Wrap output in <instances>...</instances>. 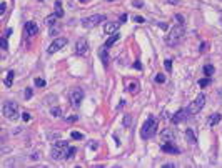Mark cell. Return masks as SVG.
Listing matches in <instances>:
<instances>
[{"mask_svg": "<svg viewBox=\"0 0 222 168\" xmlns=\"http://www.w3.org/2000/svg\"><path fill=\"white\" fill-rule=\"evenodd\" d=\"M119 38H120V35L117 33V32H115V33H112L110 37H109V40L105 42V45H104V47H105V48H109V47H112V45H114V43H115L117 40H119Z\"/></svg>", "mask_w": 222, "mask_h": 168, "instance_id": "16", "label": "cell"}, {"mask_svg": "<svg viewBox=\"0 0 222 168\" xmlns=\"http://www.w3.org/2000/svg\"><path fill=\"white\" fill-rule=\"evenodd\" d=\"M214 72H216V68H214L212 65H205V67H204V73H205V77L214 75Z\"/></svg>", "mask_w": 222, "mask_h": 168, "instance_id": "23", "label": "cell"}, {"mask_svg": "<svg viewBox=\"0 0 222 168\" xmlns=\"http://www.w3.org/2000/svg\"><path fill=\"white\" fill-rule=\"evenodd\" d=\"M65 45H67V38H65V37H58V38H55V40L50 43V47H48V53L58 52V50L64 48Z\"/></svg>", "mask_w": 222, "mask_h": 168, "instance_id": "7", "label": "cell"}, {"mask_svg": "<svg viewBox=\"0 0 222 168\" xmlns=\"http://www.w3.org/2000/svg\"><path fill=\"white\" fill-rule=\"evenodd\" d=\"M185 115H189V113H187V110H179L177 112V113H175L174 116H172V122L174 123H179V122H182V120H184V116Z\"/></svg>", "mask_w": 222, "mask_h": 168, "instance_id": "15", "label": "cell"}, {"mask_svg": "<svg viewBox=\"0 0 222 168\" xmlns=\"http://www.w3.org/2000/svg\"><path fill=\"white\" fill-rule=\"evenodd\" d=\"M221 118H222L221 113H214V115H210V118H209V125H210V127L217 125V123L221 122Z\"/></svg>", "mask_w": 222, "mask_h": 168, "instance_id": "18", "label": "cell"}, {"mask_svg": "<svg viewBox=\"0 0 222 168\" xmlns=\"http://www.w3.org/2000/svg\"><path fill=\"white\" fill-rule=\"evenodd\" d=\"M75 53H77V55H82V57L89 53V43H87L85 38L77 40V43H75Z\"/></svg>", "mask_w": 222, "mask_h": 168, "instance_id": "9", "label": "cell"}, {"mask_svg": "<svg viewBox=\"0 0 222 168\" xmlns=\"http://www.w3.org/2000/svg\"><path fill=\"white\" fill-rule=\"evenodd\" d=\"M157 127H159L157 118L150 116V118H149V120L144 123V127H142V132H140V137H142L144 140H145V138H150V137H154V135H155V132H157Z\"/></svg>", "mask_w": 222, "mask_h": 168, "instance_id": "2", "label": "cell"}, {"mask_svg": "<svg viewBox=\"0 0 222 168\" xmlns=\"http://www.w3.org/2000/svg\"><path fill=\"white\" fill-rule=\"evenodd\" d=\"M57 18H58L57 15H55V13H52V15H48V17L45 18V23L48 25V27H50V25H53V23L57 22Z\"/></svg>", "mask_w": 222, "mask_h": 168, "instance_id": "22", "label": "cell"}, {"mask_svg": "<svg viewBox=\"0 0 222 168\" xmlns=\"http://www.w3.org/2000/svg\"><path fill=\"white\" fill-rule=\"evenodd\" d=\"M50 113H52V116H60L62 115V110H60L58 107H52V108H50Z\"/></svg>", "mask_w": 222, "mask_h": 168, "instance_id": "26", "label": "cell"}, {"mask_svg": "<svg viewBox=\"0 0 222 168\" xmlns=\"http://www.w3.org/2000/svg\"><path fill=\"white\" fill-rule=\"evenodd\" d=\"M184 35H185V30L182 25H175L174 29L170 30V33L165 37V43L169 47H175L181 43V40L184 38Z\"/></svg>", "mask_w": 222, "mask_h": 168, "instance_id": "1", "label": "cell"}, {"mask_svg": "<svg viewBox=\"0 0 222 168\" xmlns=\"http://www.w3.org/2000/svg\"><path fill=\"white\" fill-rule=\"evenodd\" d=\"M23 30H25V35L27 37H35V35L39 33V25L35 22H27L25 27H23Z\"/></svg>", "mask_w": 222, "mask_h": 168, "instance_id": "10", "label": "cell"}, {"mask_svg": "<svg viewBox=\"0 0 222 168\" xmlns=\"http://www.w3.org/2000/svg\"><path fill=\"white\" fill-rule=\"evenodd\" d=\"M55 15H57L58 18L60 17H64V8H62V3H60V2H55Z\"/></svg>", "mask_w": 222, "mask_h": 168, "instance_id": "20", "label": "cell"}, {"mask_svg": "<svg viewBox=\"0 0 222 168\" xmlns=\"http://www.w3.org/2000/svg\"><path fill=\"white\" fill-rule=\"evenodd\" d=\"M185 140L189 142V143H197L195 135H194V132L190 130V128H187V130H185Z\"/></svg>", "mask_w": 222, "mask_h": 168, "instance_id": "17", "label": "cell"}, {"mask_svg": "<svg viewBox=\"0 0 222 168\" xmlns=\"http://www.w3.org/2000/svg\"><path fill=\"white\" fill-rule=\"evenodd\" d=\"M160 150L165 151V153H172V155H174V153H181V150H179L175 145H172V143H164V145L160 146Z\"/></svg>", "mask_w": 222, "mask_h": 168, "instance_id": "13", "label": "cell"}, {"mask_svg": "<svg viewBox=\"0 0 222 168\" xmlns=\"http://www.w3.org/2000/svg\"><path fill=\"white\" fill-rule=\"evenodd\" d=\"M23 97L29 100V98H32V88H25V93H23Z\"/></svg>", "mask_w": 222, "mask_h": 168, "instance_id": "33", "label": "cell"}, {"mask_svg": "<svg viewBox=\"0 0 222 168\" xmlns=\"http://www.w3.org/2000/svg\"><path fill=\"white\" fill-rule=\"evenodd\" d=\"M90 148H92V150H97V148H99L97 142H92V143H90Z\"/></svg>", "mask_w": 222, "mask_h": 168, "instance_id": "38", "label": "cell"}, {"mask_svg": "<svg viewBox=\"0 0 222 168\" xmlns=\"http://www.w3.org/2000/svg\"><path fill=\"white\" fill-rule=\"evenodd\" d=\"M135 68H137V70H140V68H142V65H140V62H135Z\"/></svg>", "mask_w": 222, "mask_h": 168, "instance_id": "42", "label": "cell"}, {"mask_svg": "<svg viewBox=\"0 0 222 168\" xmlns=\"http://www.w3.org/2000/svg\"><path fill=\"white\" fill-rule=\"evenodd\" d=\"M134 7H142V2H140V0H135V2H134Z\"/></svg>", "mask_w": 222, "mask_h": 168, "instance_id": "39", "label": "cell"}, {"mask_svg": "<svg viewBox=\"0 0 222 168\" xmlns=\"http://www.w3.org/2000/svg\"><path fill=\"white\" fill-rule=\"evenodd\" d=\"M2 48H4V50H7V48H8V43H7V37H2Z\"/></svg>", "mask_w": 222, "mask_h": 168, "instance_id": "34", "label": "cell"}, {"mask_svg": "<svg viewBox=\"0 0 222 168\" xmlns=\"http://www.w3.org/2000/svg\"><path fill=\"white\" fill-rule=\"evenodd\" d=\"M13 77H15V73H13V70H10V72L7 73V77H5V85H7V87H10V85H12Z\"/></svg>", "mask_w": 222, "mask_h": 168, "instance_id": "21", "label": "cell"}, {"mask_svg": "<svg viewBox=\"0 0 222 168\" xmlns=\"http://www.w3.org/2000/svg\"><path fill=\"white\" fill-rule=\"evenodd\" d=\"M124 103H125V102H124V100H122V102L119 103V107H117V110H120V108H122V107H124Z\"/></svg>", "mask_w": 222, "mask_h": 168, "instance_id": "44", "label": "cell"}, {"mask_svg": "<svg viewBox=\"0 0 222 168\" xmlns=\"http://www.w3.org/2000/svg\"><path fill=\"white\" fill-rule=\"evenodd\" d=\"M99 55H100V58H102V62H104V65L107 67V65H109V55L105 53V47H102V48L99 50Z\"/></svg>", "mask_w": 222, "mask_h": 168, "instance_id": "19", "label": "cell"}, {"mask_svg": "<svg viewBox=\"0 0 222 168\" xmlns=\"http://www.w3.org/2000/svg\"><path fill=\"white\" fill-rule=\"evenodd\" d=\"M107 2H114V0H107Z\"/></svg>", "mask_w": 222, "mask_h": 168, "instance_id": "46", "label": "cell"}, {"mask_svg": "<svg viewBox=\"0 0 222 168\" xmlns=\"http://www.w3.org/2000/svg\"><path fill=\"white\" fill-rule=\"evenodd\" d=\"M35 85H37V87H44V85H45V80H44V78H35Z\"/></svg>", "mask_w": 222, "mask_h": 168, "instance_id": "32", "label": "cell"}, {"mask_svg": "<svg viewBox=\"0 0 222 168\" xmlns=\"http://www.w3.org/2000/svg\"><path fill=\"white\" fill-rule=\"evenodd\" d=\"M69 122H77V116H70V118H67Z\"/></svg>", "mask_w": 222, "mask_h": 168, "instance_id": "43", "label": "cell"}, {"mask_svg": "<svg viewBox=\"0 0 222 168\" xmlns=\"http://www.w3.org/2000/svg\"><path fill=\"white\" fill-rule=\"evenodd\" d=\"M155 82H157V83H164V82H165V77H164L162 73H157V75H155Z\"/></svg>", "mask_w": 222, "mask_h": 168, "instance_id": "29", "label": "cell"}, {"mask_svg": "<svg viewBox=\"0 0 222 168\" xmlns=\"http://www.w3.org/2000/svg\"><path fill=\"white\" fill-rule=\"evenodd\" d=\"M204 105H205V97L200 93V95L195 97V100L190 103V107L187 108V113H189V115H197L199 112L204 108Z\"/></svg>", "mask_w": 222, "mask_h": 168, "instance_id": "4", "label": "cell"}, {"mask_svg": "<svg viewBox=\"0 0 222 168\" xmlns=\"http://www.w3.org/2000/svg\"><path fill=\"white\" fill-rule=\"evenodd\" d=\"M12 33V29H7L5 30V35H4V37H7V38H8V35H10Z\"/></svg>", "mask_w": 222, "mask_h": 168, "instance_id": "40", "label": "cell"}, {"mask_svg": "<svg viewBox=\"0 0 222 168\" xmlns=\"http://www.w3.org/2000/svg\"><path fill=\"white\" fill-rule=\"evenodd\" d=\"M119 27H120V22H110V23H105L104 25V32L105 33H115L117 30H119Z\"/></svg>", "mask_w": 222, "mask_h": 168, "instance_id": "11", "label": "cell"}, {"mask_svg": "<svg viewBox=\"0 0 222 168\" xmlns=\"http://www.w3.org/2000/svg\"><path fill=\"white\" fill-rule=\"evenodd\" d=\"M199 85H200V88H205L210 85V78L209 77H205V78H202V80H199Z\"/></svg>", "mask_w": 222, "mask_h": 168, "instance_id": "25", "label": "cell"}, {"mask_svg": "<svg viewBox=\"0 0 222 168\" xmlns=\"http://www.w3.org/2000/svg\"><path fill=\"white\" fill-rule=\"evenodd\" d=\"M22 118H23V122H30V118H32V116H30V113H27V112H25V113L22 115Z\"/></svg>", "mask_w": 222, "mask_h": 168, "instance_id": "36", "label": "cell"}, {"mask_svg": "<svg viewBox=\"0 0 222 168\" xmlns=\"http://www.w3.org/2000/svg\"><path fill=\"white\" fill-rule=\"evenodd\" d=\"M82 100H84V90L75 88V90H72V92H70V102H72L74 107H79Z\"/></svg>", "mask_w": 222, "mask_h": 168, "instance_id": "8", "label": "cell"}, {"mask_svg": "<svg viewBox=\"0 0 222 168\" xmlns=\"http://www.w3.org/2000/svg\"><path fill=\"white\" fill-rule=\"evenodd\" d=\"M130 123H132V116H130V115H125V116H124V127L129 128V127H130Z\"/></svg>", "mask_w": 222, "mask_h": 168, "instance_id": "27", "label": "cell"}, {"mask_svg": "<svg viewBox=\"0 0 222 168\" xmlns=\"http://www.w3.org/2000/svg\"><path fill=\"white\" fill-rule=\"evenodd\" d=\"M140 90V83L137 80H132V82H129V85H127V92L129 93H137Z\"/></svg>", "mask_w": 222, "mask_h": 168, "instance_id": "14", "label": "cell"}, {"mask_svg": "<svg viewBox=\"0 0 222 168\" xmlns=\"http://www.w3.org/2000/svg\"><path fill=\"white\" fill-rule=\"evenodd\" d=\"M2 112H4V116H7L8 120H17V118H18V105L17 103L5 102Z\"/></svg>", "mask_w": 222, "mask_h": 168, "instance_id": "3", "label": "cell"}, {"mask_svg": "<svg viewBox=\"0 0 222 168\" xmlns=\"http://www.w3.org/2000/svg\"><path fill=\"white\" fill-rule=\"evenodd\" d=\"M5 8H7V3H5V2H2V3H0V15H4V13H5Z\"/></svg>", "mask_w": 222, "mask_h": 168, "instance_id": "35", "label": "cell"}, {"mask_svg": "<svg viewBox=\"0 0 222 168\" xmlns=\"http://www.w3.org/2000/svg\"><path fill=\"white\" fill-rule=\"evenodd\" d=\"M164 65H165V70H167V72H172V60L167 58V60L164 62Z\"/></svg>", "mask_w": 222, "mask_h": 168, "instance_id": "28", "label": "cell"}, {"mask_svg": "<svg viewBox=\"0 0 222 168\" xmlns=\"http://www.w3.org/2000/svg\"><path fill=\"white\" fill-rule=\"evenodd\" d=\"M105 20L104 15H100V13H97V15H90V17H85L82 18L80 23L85 27V29H90V27H95V25H99V23H102Z\"/></svg>", "mask_w": 222, "mask_h": 168, "instance_id": "6", "label": "cell"}, {"mask_svg": "<svg viewBox=\"0 0 222 168\" xmlns=\"http://www.w3.org/2000/svg\"><path fill=\"white\" fill-rule=\"evenodd\" d=\"M160 138L164 142H169V140H174L175 138V130H170V128H165L160 132Z\"/></svg>", "mask_w": 222, "mask_h": 168, "instance_id": "12", "label": "cell"}, {"mask_svg": "<svg viewBox=\"0 0 222 168\" xmlns=\"http://www.w3.org/2000/svg\"><path fill=\"white\" fill-rule=\"evenodd\" d=\"M207 48H209V43H207V42L200 43V47H199V50H200V52H207Z\"/></svg>", "mask_w": 222, "mask_h": 168, "instance_id": "31", "label": "cell"}, {"mask_svg": "<svg viewBox=\"0 0 222 168\" xmlns=\"http://www.w3.org/2000/svg\"><path fill=\"white\" fill-rule=\"evenodd\" d=\"M75 151H77V148H75V146H70L69 150H67V153H65V158H67V160H70V158H74V155H75Z\"/></svg>", "mask_w": 222, "mask_h": 168, "instance_id": "24", "label": "cell"}, {"mask_svg": "<svg viewBox=\"0 0 222 168\" xmlns=\"http://www.w3.org/2000/svg\"><path fill=\"white\" fill-rule=\"evenodd\" d=\"M164 167H167V168H174L175 165H174V163H167V165H164Z\"/></svg>", "mask_w": 222, "mask_h": 168, "instance_id": "45", "label": "cell"}, {"mask_svg": "<svg viewBox=\"0 0 222 168\" xmlns=\"http://www.w3.org/2000/svg\"><path fill=\"white\" fill-rule=\"evenodd\" d=\"M72 138H74V140H82V138H84V135L79 133V132H72Z\"/></svg>", "mask_w": 222, "mask_h": 168, "instance_id": "30", "label": "cell"}, {"mask_svg": "<svg viewBox=\"0 0 222 168\" xmlns=\"http://www.w3.org/2000/svg\"><path fill=\"white\" fill-rule=\"evenodd\" d=\"M65 153H67V142L60 140L57 142L52 148V158L53 160H60V158H65Z\"/></svg>", "mask_w": 222, "mask_h": 168, "instance_id": "5", "label": "cell"}, {"mask_svg": "<svg viewBox=\"0 0 222 168\" xmlns=\"http://www.w3.org/2000/svg\"><path fill=\"white\" fill-rule=\"evenodd\" d=\"M134 20H135V22H139V23H144V22H145V18H144V17H135Z\"/></svg>", "mask_w": 222, "mask_h": 168, "instance_id": "37", "label": "cell"}, {"mask_svg": "<svg viewBox=\"0 0 222 168\" xmlns=\"http://www.w3.org/2000/svg\"><path fill=\"white\" fill-rule=\"evenodd\" d=\"M125 20H127V15H125V13H124L122 17H120V23H124V22H125Z\"/></svg>", "mask_w": 222, "mask_h": 168, "instance_id": "41", "label": "cell"}]
</instances>
